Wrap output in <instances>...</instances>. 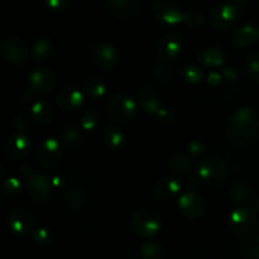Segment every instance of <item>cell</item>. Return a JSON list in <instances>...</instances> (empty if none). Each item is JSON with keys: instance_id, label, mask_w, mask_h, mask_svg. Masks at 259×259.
<instances>
[{"instance_id": "45", "label": "cell", "mask_w": 259, "mask_h": 259, "mask_svg": "<svg viewBox=\"0 0 259 259\" xmlns=\"http://www.w3.org/2000/svg\"><path fill=\"white\" fill-rule=\"evenodd\" d=\"M199 185H200V181L196 179V177H190L186 182V187L187 190H189V192H194L195 190L199 189Z\"/></svg>"}, {"instance_id": "7", "label": "cell", "mask_w": 259, "mask_h": 259, "mask_svg": "<svg viewBox=\"0 0 259 259\" xmlns=\"http://www.w3.org/2000/svg\"><path fill=\"white\" fill-rule=\"evenodd\" d=\"M238 18H239V8L234 3H222L212 10L211 24L217 29L227 30L235 24Z\"/></svg>"}, {"instance_id": "49", "label": "cell", "mask_w": 259, "mask_h": 259, "mask_svg": "<svg viewBox=\"0 0 259 259\" xmlns=\"http://www.w3.org/2000/svg\"><path fill=\"white\" fill-rule=\"evenodd\" d=\"M60 181H62V180H60L58 177H55V179H53V181H52V185H55L56 187H60V185L62 186L63 182H60Z\"/></svg>"}, {"instance_id": "9", "label": "cell", "mask_w": 259, "mask_h": 259, "mask_svg": "<svg viewBox=\"0 0 259 259\" xmlns=\"http://www.w3.org/2000/svg\"><path fill=\"white\" fill-rule=\"evenodd\" d=\"M56 82V76L51 68H35L28 77V86L35 95H43L51 91Z\"/></svg>"}, {"instance_id": "34", "label": "cell", "mask_w": 259, "mask_h": 259, "mask_svg": "<svg viewBox=\"0 0 259 259\" xmlns=\"http://www.w3.org/2000/svg\"><path fill=\"white\" fill-rule=\"evenodd\" d=\"M182 77L189 83H199L204 77V72L197 66L189 65L182 70Z\"/></svg>"}, {"instance_id": "30", "label": "cell", "mask_w": 259, "mask_h": 259, "mask_svg": "<svg viewBox=\"0 0 259 259\" xmlns=\"http://www.w3.org/2000/svg\"><path fill=\"white\" fill-rule=\"evenodd\" d=\"M141 254L143 259H162L163 247L156 240H149L141 247Z\"/></svg>"}, {"instance_id": "5", "label": "cell", "mask_w": 259, "mask_h": 259, "mask_svg": "<svg viewBox=\"0 0 259 259\" xmlns=\"http://www.w3.org/2000/svg\"><path fill=\"white\" fill-rule=\"evenodd\" d=\"M228 167L218 156L206 157L199 166V176L209 185H219L227 179Z\"/></svg>"}, {"instance_id": "6", "label": "cell", "mask_w": 259, "mask_h": 259, "mask_svg": "<svg viewBox=\"0 0 259 259\" xmlns=\"http://www.w3.org/2000/svg\"><path fill=\"white\" fill-rule=\"evenodd\" d=\"M37 159L46 168H55L62 158V147L55 138H46L38 143Z\"/></svg>"}, {"instance_id": "24", "label": "cell", "mask_w": 259, "mask_h": 259, "mask_svg": "<svg viewBox=\"0 0 259 259\" xmlns=\"http://www.w3.org/2000/svg\"><path fill=\"white\" fill-rule=\"evenodd\" d=\"M30 114H32L33 120L37 121L38 124H42V125L51 123L53 119L52 108L46 101H35L32 105Z\"/></svg>"}, {"instance_id": "31", "label": "cell", "mask_w": 259, "mask_h": 259, "mask_svg": "<svg viewBox=\"0 0 259 259\" xmlns=\"http://www.w3.org/2000/svg\"><path fill=\"white\" fill-rule=\"evenodd\" d=\"M22 192V182L17 179V177H9V179L4 180L2 186V194L3 196L14 197Z\"/></svg>"}, {"instance_id": "38", "label": "cell", "mask_w": 259, "mask_h": 259, "mask_svg": "<svg viewBox=\"0 0 259 259\" xmlns=\"http://www.w3.org/2000/svg\"><path fill=\"white\" fill-rule=\"evenodd\" d=\"M247 72L255 82H259V55H250L247 60Z\"/></svg>"}, {"instance_id": "40", "label": "cell", "mask_w": 259, "mask_h": 259, "mask_svg": "<svg viewBox=\"0 0 259 259\" xmlns=\"http://www.w3.org/2000/svg\"><path fill=\"white\" fill-rule=\"evenodd\" d=\"M240 250L247 259H259V243H245Z\"/></svg>"}, {"instance_id": "8", "label": "cell", "mask_w": 259, "mask_h": 259, "mask_svg": "<svg viewBox=\"0 0 259 259\" xmlns=\"http://www.w3.org/2000/svg\"><path fill=\"white\" fill-rule=\"evenodd\" d=\"M0 53L7 62L13 65H22L28 58V48L19 38L10 37L2 42Z\"/></svg>"}, {"instance_id": "27", "label": "cell", "mask_w": 259, "mask_h": 259, "mask_svg": "<svg viewBox=\"0 0 259 259\" xmlns=\"http://www.w3.org/2000/svg\"><path fill=\"white\" fill-rule=\"evenodd\" d=\"M86 91H88V95L91 99H94V100L100 99L101 96H104L106 91V85L104 78L99 75L90 76L86 80Z\"/></svg>"}, {"instance_id": "47", "label": "cell", "mask_w": 259, "mask_h": 259, "mask_svg": "<svg viewBox=\"0 0 259 259\" xmlns=\"http://www.w3.org/2000/svg\"><path fill=\"white\" fill-rule=\"evenodd\" d=\"M249 210L252 212H259V197H253L249 201Z\"/></svg>"}, {"instance_id": "17", "label": "cell", "mask_w": 259, "mask_h": 259, "mask_svg": "<svg viewBox=\"0 0 259 259\" xmlns=\"http://www.w3.org/2000/svg\"><path fill=\"white\" fill-rule=\"evenodd\" d=\"M57 105L66 111H76L83 104V95L75 88H63L56 96Z\"/></svg>"}, {"instance_id": "13", "label": "cell", "mask_w": 259, "mask_h": 259, "mask_svg": "<svg viewBox=\"0 0 259 259\" xmlns=\"http://www.w3.org/2000/svg\"><path fill=\"white\" fill-rule=\"evenodd\" d=\"M182 51V39L176 33H167L159 38L157 43V55L163 61H172L180 56Z\"/></svg>"}, {"instance_id": "26", "label": "cell", "mask_w": 259, "mask_h": 259, "mask_svg": "<svg viewBox=\"0 0 259 259\" xmlns=\"http://www.w3.org/2000/svg\"><path fill=\"white\" fill-rule=\"evenodd\" d=\"M168 167L169 169L179 175H185L191 169L192 162L186 154L184 153H175L169 157L168 159Z\"/></svg>"}, {"instance_id": "19", "label": "cell", "mask_w": 259, "mask_h": 259, "mask_svg": "<svg viewBox=\"0 0 259 259\" xmlns=\"http://www.w3.org/2000/svg\"><path fill=\"white\" fill-rule=\"evenodd\" d=\"M181 182L177 179H172V177H163L159 179L158 181L154 184L153 186V194L154 196L162 201H167V200L172 199L176 196L181 190Z\"/></svg>"}, {"instance_id": "14", "label": "cell", "mask_w": 259, "mask_h": 259, "mask_svg": "<svg viewBox=\"0 0 259 259\" xmlns=\"http://www.w3.org/2000/svg\"><path fill=\"white\" fill-rule=\"evenodd\" d=\"M30 149V141L27 134L15 133L8 138L4 146V153L12 161H18L28 154Z\"/></svg>"}, {"instance_id": "21", "label": "cell", "mask_w": 259, "mask_h": 259, "mask_svg": "<svg viewBox=\"0 0 259 259\" xmlns=\"http://www.w3.org/2000/svg\"><path fill=\"white\" fill-rule=\"evenodd\" d=\"M259 38V29L257 25L254 24H248L242 25L240 28H238L237 30L233 34V42L234 45H237L238 47H247V46L253 45L254 42H257Z\"/></svg>"}, {"instance_id": "3", "label": "cell", "mask_w": 259, "mask_h": 259, "mask_svg": "<svg viewBox=\"0 0 259 259\" xmlns=\"http://www.w3.org/2000/svg\"><path fill=\"white\" fill-rule=\"evenodd\" d=\"M230 229L238 238H250L257 232V219L248 207H238L230 215Z\"/></svg>"}, {"instance_id": "39", "label": "cell", "mask_w": 259, "mask_h": 259, "mask_svg": "<svg viewBox=\"0 0 259 259\" xmlns=\"http://www.w3.org/2000/svg\"><path fill=\"white\" fill-rule=\"evenodd\" d=\"M15 128L19 131V133H24L30 126V116L27 113H18L14 118Z\"/></svg>"}, {"instance_id": "22", "label": "cell", "mask_w": 259, "mask_h": 259, "mask_svg": "<svg viewBox=\"0 0 259 259\" xmlns=\"http://www.w3.org/2000/svg\"><path fill=\"white\" fill-rule=\"evenodd\" d=\"M199 60L206 67H219L225 60V55L220 48L209 47L199 53Z\"/></svg>"}, {"instance_id": "28", "label": "cell", "mask_w": 259, "mask_h": 259, "mask_svg": "<svg viewBox=\"0 0 259 259\" xmlns=\"http://www.w3.org/2000/svg\"><path fill=\"white\" fill-rule=\"evenodd\" d=\"M86 194L80 187H72L63 194V201L71 207H81L86 202Z\"/></svg>"}, {"instance_id": "16", "label": "cell", "mask_w": 259, "mask_h": 259, "mask_svg": "<svg viewBox=\"0 0 259 259\" xmlns=\"http://www.w3.org/2000/svg\"><path fill=\"white\" fill-rule=\"evenodd\" d=\"M179 206L187 219L196 220L204 214V202L195 192H185L180 197Z\"/></svg>"}, {"instance_id": "20", "label": "cell", "mask_w": 259, "mask_h": 259, "mask_svg": "<svg viewBox=\"0 0 259 259\" xmlns=\"http://www.w3.org/2000/svg\"><path fill=\"white\" fill-rule=\"evenodd\" d=\"M109 10L120 19L134 17L141 7V0H108Z\"/></svg>"}, {"instance_id": "23", "label": "cell", "mask_w": 259, "mask_h": 259, "mask_svg": "<svg viewBox=\"0 0 259 259\" xmlns=\"http://www.w3.org/2000/svg\"><path fill=\"white\" fill-rule=\"evenodd\" d=\"M53 51L52 40L50 38H39L37 42L34 43L32 50V58L34 63L45 62L51 57Z\"/></svg>"}, {"instance_id": "15", "label": "cell", "mask_w": 259, "mask_h": 259, "mask_svg": "<svg viewBox=\"0 0 259 259\" xmlns=\"http://www.w3.org/2000/svg\"><path fill=\"white\" fill-rule=\"evenodd\" d=\"M52 181L43 174H33L28 177V191L35 201H45L52 191Z\"/></svg>"}, {"instance_id": "2", "label": "cell", "mask_w": 259, "mask_h": 259, "mask_svg": "<svg viewBox=\"0 0 259 259\" xmlns=\"http://www.w3.org/2000/svg\"><path fill=\"white\" fill-rule=\"evenodd\" d=\"M136 103L123 93H116L106 104L108 115L114 123H128L136 113Z\"/></svg>"}, {"instance_id": "12", "label": "cell", "mask_w": 259, "mask_h": 259, "mask_svg": "<svg viewBox=\"0 0 259 259\" xmlns=\"http://www.w3.org/2000/svg\"><path fill=\"white\" fill-rule=\"evenodd\" d=\"M8 228L10 229V232L14 233L15 235H19V237H27L30 233L33 232V217L29 212L24 211V210H13L9 215H8L7 219Z\"/></svg>"}, {"instance_id": "1", "label": "cell", "mask_w": 259, "mask_h": 259, "mask_svg": "<svg viewBox=\"0 0 259 259\" xmlns=\"http://www.w3.org/2000/svg\"><path fill=\"white\" fill-rule=\"evenodd\" d=\"M259 133L258 115L249 106L238 109L227 124V138L235 146H244L255 141Z\"/></svg>"}, {"instance_id": "44", "label": "cell", "mask_w": 259, "mask_h": 259, "mask_svg": "<svg viewBox=\"0 0 259 259\" xmlns=\"http://www.w3.org/2000/svg\"><path fill=\"white\" fill-rule=\"evenodd\" d=\"M222 80L223 78H222V76H220V73L212 71V72H210L209 78H207V82L212 86H218L220 82H222Z\"/></svg>"}, {"instance_id": "18", "label": "cell", "mask_w": 259, "mask_h": 259, "mask_svg": "<svg viewBox=\"0 0 259 259\" xmlns=\"http://www.w3.org/2000/svg\"><path fill=\"white\" fill-rule=\"evenodd\" d=\"M137 104L148 114H157L162 108L158 93L152 88H143L137 93Z\"/></svg>"}, {"instance_id": "29", "label": "cell", "mask_w": 259, "mask_h": 259, "mask_svg": "<svg viewBox=\"0 0 259 259\" xmlns=\"http://www.w3.org/2000/svg\"><path fill=\"white\" fill-rule=\"evenodd\" d=\"M230 197L235 202H249L253 199V189L247 184H237L230 190Z\"/></svg>"}, {"instance_id": "33", "label": "cell", "mask_w": 259, "mask_h": 259, "mask_svg": "<svg viewBox=\"0 0 259 259\" xmlns=\"http://www.w3.org/2000/svg\"><path fill=\"white\" fill-rule=\"evenodd\" d=\"M33 240L35 242V244L40 245V247H48L55 240V235H53V233L50 229L40 228V229L33 232Z\"/></svg>"}, {"instance_id": "32", "label": "cell", "mask_w": 259, "mask_h": 259, "mask_svg": "<svg viewBox=\"0 0 259 259\" xmlns=\"http://www.w3.org/2000/svg\"><path fill=\"white\" fill-rule=\"evenodd\" d=\"M81 125H82L83 131L93 132L99 126V116L94 109H88L82 113L81 116Z\"/></svg>"}, {"instance_id": "50", "label": "cell", "mask_w": 259, "mask_h": 259, "mask_svg": "<svg viewBox=\"0 0 259 259\" xmlns=\"http://www.w3.org/2000/svg\"><path fill=\"white\" fill-rule=\"evenodd\" d=\"M258 240H259V237H258Z\"/></svg>"}, {"instance_id": "48", "label": "cell", "mask_w": 259, "mask_h": 259, "mask_svg": "<svg viewBox=\"0 0 259 259\" xmlns=\"http://www.w3.org/2000/svg\"><path fill=\"white\" fill-rule=\"evenodd\" d=\"M22 171H23V175H24V176L27 177V179L30 176V175H33L32 167L28 166V164H24V166L22 167Z\"/></svg>"}, {"instance_id": "37", "label": "cell", "mask_w": 259, "mask_h": 259, "mask_svg": "<svg viewBox=\"0 0 259 259\" xmlns=\"http://www.w3.org/2000/svg\"><path fill=\"white\" fill-rule=\"evenodd\" d=\"M152 75L154 76V78L158 81H167L171 77V68L167 63L164 62H157L154 63L153 67H152Z\"/></svg>"}, {"instance_id": "25", "label": "cell", "mask_w": 259, "mask_h": 259, "mask_svg": "<svg viewBox=\"0 0 259 259\" xmlns=\"http://www.w3.org/2000/svg\"><path fill=\"white\" fill-rule=\"evenodd\" d=\"M104 144L109 151H119L124 146L123 133L115 126H108L104 132Z\"/></svg>"}, {"instance_id": "35", "label": "cell", "mask_w": 259, "mask_h": 259, "mask_svg": "<svg viewBox=\"0 0 259 259\" xmlns=\"http://www.w3.org/2000/svg\"><path fill=\"white\" fill-rule=\"evenodd\" d=\"M182 22L190 28H199L204 23V15L199 10L190 9L186 13H184V20Z\"/></svg>"}, {"instance_id": "46", "label": "cell", "mask_w": 259, "mask_h": 259, "mask_svg": "<svg viewBox=\"0 0 259 259\" xmlns=\"http://www.w3.org/2000/svg\"><path fill=\"white\" fill-rule=\"evenodd\" d=\"M223 73H224V77L229 81H234L238 76L237 71H235V68L233 67H225L224 71H223Z\"/></svg>"}, {"instance_id": "41", "label": "cell", "mask_w": 259, "mask_h": 259, "mask_svg": "<svg viewBox=\"0 0 259 259\" xmlns=\"http://www.w3.org/2000/svg\"><path fill=\"white\" fill-rule=\"evenodd\" d=\"M156 115H157V119H158L159 123L164 124V125H169V124L174 123L175 115H174V113L169 110V109L161 108Z\"/></svg>"}, {"instance_id": "43", "label": "cell", "mask_w": 259, "mask_h": 259, "mask_svg": "<svg viewBox=\"0 0 259 259\" xmlns=\"http://www.w3.org/2000/svg\"><path fill=\"white\" fill-rule=\"evenodd\" d=\"M205 151V144L199 139H195L189 144V152L192 157H200Z\"/></svg>"}, {"instance_id": "42", "label": "cell", "mask_w": 259, "mask_h": 259, "mask_svg": "<svg viewBox=\"0 0 259 259\" xmlns=\"http://www.w3.org/2000/svg\"><path fill=\"white\" fill-rule=\"evenodd\" d=\"M68 3H70V0H46V4H47L48 9L55 13H60L62 10H65Z\"/></svg>"}, {"instance_id": "36", "label": "cell", "mask_w": 259, "mask_h": 259, "mask_svg": "<svg viewBox=\"0 0 259 259\" xmlns=\"http://www.w3.org/2000/svg\"><path fill=\"white\" fill-rule=\"evenodd\" d=\"M62 139L68 146L77 147L82 143V134L76 128H65L62 131Z\"/></svg>"}, {"instance_id": "11", "label": "cell", "mask_w": 259, "mask_h": 259, "mask_svg": "<svg viewBox=\"0 0 259 259\" xmlns=\"http://www.w3.org/2000/svg\"><path fill=\"white\" fill-rule=\"evenodd\" d=\"M152 13L158 22L164 24H177L184 20V13L169 0H157L152 7Z\"/></svg>"}, {"instance_id": "10", "label": "cell", "mask_w": 259, "mask_h": 259, "mask_svg": "<svg viewBox=\"0 0 259 259\" xmlns=\"http://www.w3.org/2000/svg\"><path fill=\"white\" fill-rule=\"evenodd\" d=\"M93 52L94 61L96 65L104 71H111L116 67L120 60V55L116 47L109 43H103V45H95L93 43Z\"/></svg>"}, {"instance_id": "4", "label": "cell", "mask_w": 259, "mask_h": 259, "mask_svg": "<svg viewBox=\"0 0 259 259\" xmlns=\"http://www.w3.org/2000/svg\"><path fill=\"white\" fill-rule=\"evenodd\" d=\"M131 227L139 237L149 238L156 235L161 229V220L153 211L147 209L138 210L132 218Z\"/></svg>"}]
</instances>
